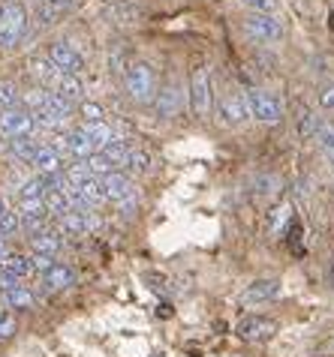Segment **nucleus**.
Returning <instances> with one entry per match:
<instances>
[{
	"label": "nucleus",
	"instance_id": "nucleus-1",
	"mask_svg": "<svg viewBox=\"0 0 334 357\" xmlns=\"http://www.w3.org/2000/svg\"><path fill=\"white\" fill-rule=\"evenodd\" d=\"M27 31V9L18 0L0 3V48H13Z\"/></svg>",
	"mask_w": 334,
	"mask_h": 357
},
{
	"label": "nucleus",
	"instance_id": "nucleus-2",
	"mask_svg": "<svg viewBox=\"0 0 334 357\" xmlns=\"http://www.w3.org/2000/svg\"><path fill=\"white\" fill-rule=\"evenodd\" d=\"M190 105L196 117H208L214 108V82L208 66H196L190 75Z\"/></svg>",
	"mask_w": 334,
	"mask_h": 357
},
{
	"label": "nucleus",
	"instance_id": "nucleus-3",
	"mask_svg": "<svg viewBox=\"0 0 334 357\" xmlns=\"http://www.w3.org/2000/svg\"><path fill=\"white\" fill-rule=\"evenodd\" d=\"M124 84H126V93H130L136 102H151L154 87H157L154 69L148 63H130L124 73Z\"/></svg>",
	"mask_w": 334,
	"mask_h": 357
},
{
	"label": "nucleus",
	"instance_id": "nucleus-4",
	"mask_svg": "<svg viewBox=\"0 0 334 357\" xmlns=\"http://www.w3.org/2000/svg\"><path fill=\"white\" fill-rule=\"evenodd\" d=\"M244 99H247L250 117H256L259 123H277L283 117V105H280L277 96H271L265 91H247V93H244Z\"/></svg>",
	"mask_w": 334,
	"mask_h": 357
},
{
	"label": "nucleus",
	"instance_id": "nucleus-5",
	"mask_svg": "<svg viewBox=\"0 0 334 357\" xmlns=\"http://www.w3.org/2000/svg\"><path fill=\"white\" fill-rule=\"evenodd\" d=\"M244 31L250 36L262 39V43H280L283 39V22L274 18L271 13H250L244 18Z\"/></svg>",
	"mask_w": 334,
	"mask_h": 357
},
{
	"label": "nucleus",
	"instance_id": "nucleus-6",
	"mask_svg": "<svg viewBox=\"0 0 334 357\" xmlns=\"http://www.w3.org/2000/svg\"><path fill=\"white\" fill-rule=\"evenodd\" d=\"M36 123H34V114L27 108H3L0 112V135H9V138H22V135H34Z\"/></svg>",
	"mask_w": 334,
	"mask_h": 357
},
{
	"label": "nucleus",
	"instance_id": "nucleus-7",
	"mask_svg": "<svg viewBox=\"0 0 334 357\" xmlns=\"http://www.w3.org/2000/svg\"><path fill=\"white\" fill-rule=\"evenodd\" d=\"M48 61L55 63L57 73H66V75H82L85 73V57L66 43H52L48 45Z\"/></svg>",
	"mask_w": 334,
	"mask_h": 357
},
{
	"label": "nucleus",
	"instance_id": "nucleus-8",
	"mask_svg": "<svg viewBox=\"0 0 334 357\" xmlns=\"http://www.w3.org/2000/svg\"><path fill=\"white\" fill-rule=\"evenodd\" d=\"M235 333H238V340H244V342H265L277 333V321L265 319V315H250V319H244L235 327Z\"/></svg>",
	"mask_w": 334,
	"mask_h": 357
},
{
	"label": "nucleus",
	"instance_id": "nucleus-9",
	"mask_svg": "<svg viewBox=\"0 0 334 357\" xmlns=\"http://www.w3.org/2000/svg\"><path fill=\"white\" fill-rule=\"evenodd\" d=\"M283 291V285L280 280H256V282H250L247 289L241 291V306H262V303H271V301H277Z\"/></svg>",
	"mask_w": 334,
	"mask_h": 357
},
{
	"label": "nucleus",
	"instance_id": "nucleus-10",
	"mask_svg": "<svg viewBox=\"0 0 334 357\" xmlns=\"http://www.w3.org/2000/svg\"><path fill=\"white\" fill-rule=\"evenodd\" d=\"M217 114L226 126H241L250 117L244 93H223V99L217 102Z\"/></svg>",
	"mask_w": 334,
	"mask_h": 357
},
{
	"label": "nucleus",
	"instance_id": "nucleus-11",
	"mask_svg": "<svg viewBox=\"0 0 334 357\" xmlns=\"http://www.w3.org/2000/svg\"><path fill=\"white\" fill-rule=\"evenodd\" d=\"M103 192H106V202H117V204H124V202H130V198H136V186L133 181L126 174L121 172H112V174H106L103 181Z\"/></svg>",
	"mask_w": 334,
	"mask_h": 357
},
{
	"label": "nucleus",
	"instance_id": "nucleus-12",
	"mask_svg": "<svg viewBox=\"0 0 334 357\" xmlns=\"http://www.w3.org/2000/svg\"><path fill=\"white\" fill-rule=\"evenodd\" d=\"M18 216H22V228L31 234L45 231V222H48V211L43 202H22L18 204Z\"/></svg>",
	"mask_w": 334,
	"mask_h": 357
},
{
	"label": "nucleus",
	"instance_id": "nucleus-13",
	"mask_svg": "<svg viewBox=\"0 0 334 357\" xmlns=\"http://www.w3.org/2000/svg\"><path fill=\"white\" fill-rule=\"evenodd\" d=\"M34 168H36V174H43V177H55V174H64V156L55 151L52 144H39V151H36V156H34V162H31Z\"/></svg>",
	"mask_w": 334,
	"mask_h": 357
},
{
	"label": "nucleus",
	"instance_id": "nucleus-14",
	"mask_svg": "<svg viewBox=\"0 0 334 357\" xmlns=\"http://www.w3.org/2000/svg\"><path fill=\"white\" fill-rule=\"evenodd\" d=\"M64 153H70V156H75V160H87L91 153H96V147H94V142L87 138V132L78 126V130H73V132H66L64 135ZM61 147H55L57 153H61Z\"/></svg>",
	"mask_w": 334,
	"mask_h": 357
},
{
	"label": "nucleus",
	"instance_id": "nucleus-15",
	"mask_svg": "<svg viewBox=\"0 0 334 357\" xmlns=\"http://www.w3.org/2000/svg\"><path fill=\"white\" fill-rule=\"evenodd\" d=\"M52 93L61 96L64 102L75 105V102H82V99H85V84H82V78H78V75L61 73V75L55 78V84H52Z\"/></svg>",
	"mask_w": 334,
	"mask_h": 357
},
{
	"label": "nucleus",
	"instance_id": "nucleus-16",
	"mask_svg": "<svg viewBox=\"0 0 334 357\" xmlns=\"http://www.w3.org/2000/svg\"><path fill=\"white\" fill-rule=\"evenodd\" d=\"M43 282H45L48 291H66V289H73V285H75V271H73L70 264L55 261V264L43 273Z\"/></svg>",
	"mask_w": 334,
	"mask_h": 357
},
{
	"label": "nucleus",
	"instance_id": "nucleus-17",
	"mask_svg": "<svg viewBox=\"0 0 334 357\" xmlns=\"http://www.w3.org/2000/svg\"><path fill=\"white\" fill-rule=\"evenodd\" d=\"M61 234L57 231H39L31 237V250L34 255H48V259H55L57 252H61Z\"/></svg>",
	"mask_w": 334,
	"mask_h": 357
},
{
	"label": "nucleus",
	"instance_id": "nucleus-18",
	"mask_svg": "<svg viewBox=\"0 0 334 357\" xmlns=\"http://www.w3.org/2000/svg\"><path fill=\"white\" fill-rule=\"evenodd\" d=\"M0 271L9 273V276H15V280H24V276L34 273V264H31V259H27V255H22V252H9L6 259L0 261Z\"/></svg>",
	"mask_w": 334,
	"mask_h": 357
},
{
	"label": "nucleus",
	"instance_id": "nucleus-19",
	"mask_svg": "<svg viewBox=\"0 0 334 357\" xmlns=\"http://www.w3.org/2000/svg\"><path fill=\"white\" fill-rule=\"evenodd\" d=\"M61 225H64V231H70V234H87L91 231V213L82 211V207H73L70 213L61 216Z\"/></svg>",
	"mask_w": 334,
	"mask_h": 357
},
{
	"label": "nucleus",
	"instance_id": "nucleus-20",
	"mask_svg": "<svg viewBox=\"0 0 334 357\" xmlns=\"http://www.w3.org/2000/svg\"><path fill=\"white\" fill-rule=\"evenodd\" d=\"M178 105H181V87L166 84L160 91V96H157V112H160V117H172L178 112Z\"/></svg>",
	"mask_w": 334,
	"mask_h": 357
},
{
	"label": "nucleus",
	"instance_id": "nucleus-21",
	"mask_svg": "<svg viewBox=\"0 0 334 357\" xmlns=\"http://www.w3.org/2000/svg\"><path fill=\"white\" fill-rule=\"evenodd\" d=\"M82 130L87 132V138H91V142H94L96 151H103L106 144L115 142V138H117V135H115V130H112V126L106 123V121H91V123H85Z\"/></svg>",
	"mask_w": 334,
	"mask_h": 357
},
{
	"label": "nucleus",
	"instance_id": "nucleus-22",
	"mask_svg": "<svg viewBox=\"0 0 334 357\" xmlns=\"http://www.w3.org/2000/svg\"><path fill=\"white\" fill-rule=\"evenodd\" d=\"M0 294H3L6 310H34V294L24 285H13V289H3Z\"/></svg>",
	"mask_w": 334,
	"mask_h": 357
},
{
	"label": "nucleus",
	"instance_id": "nucleus-23",
	"mask_svg": "<svg viewBox=\"0 0 334 357\" xmlns=\"http://www.w3.org/2000/svg\"><path fill=\"white\" fill-rule=\"evenodd\" d=\"M9 151H13L15 160H22V162L31 165L36 151H39V142L34 135H22V138H13V142H9Z\"/></svg>",
	"mask_w": 334,
	"mask_h": 357
},
{
	"label": "nucleus",
	"instance_id": "nucleus-24",
	"mask_svg": "<svg viewBox=\"0 0 334 357\" xmlns=\"http://www.w3.org/2000/svg\"><path fill=\"white\" fill-rule=\"evenodd\" d=\"M130 151H133L130 144H124L121 138H115V142H109V144H106L100 153H103L106 160H109L115 168H126V160H130Z\"/></svg>",
	"mask_w": 334,
	"mask_h": 357
},
{
	"label": "nucleus",
	"instance_id": "nucleus-25",
	"mask_svg": "<svg viewBox=\"0 0 334 357\" xmlns=\"http://www.w3.org/2000/svg\"><path fill=\"white\" fill-rule=\"evenodd\" d=\"M22 202H43V195H45V177L43 174H36L31 177V181H24L22 183Z\"/></svg>",
	"mask_w": 334,
	"mask_h": 357
},
{
	"label": "nucleus",
	"instance_id": "nucleus-26",
	"mask_svg": "<svg viewBox=\"0 0 334 357\" xmlns=\"http://www.w3.org/2000/svg\"><path fill=\"white\" fill-rule=\"evenodd\" d=\"M31 73H34L43 84H55V78L61 75V73L55 69V63L45 61V57H34V61H31Z\"/></svg>",
	"mask_w": 334,
	"mask_h": 357
},
{
	"label": "nucleus",
	"instance_id": "nucleus-27",
	"mask_svg": "<svg viewBox=\"0 0 334 357\" xmlns=\"http://www.w3.org/2000/svg\"><path fill=\"white\" fill-rule=\"evenodd\" d=\"M82 162H85V168H87V172H91L94 177H106V174L117 172V168H115L109 160H106V156H103L100 151H96V153H91V156H87V160H82Z\"/></svg>",
	"mask_w": 334,
	"mask_h": 357
},
{
	"label": "nucleus",
	"instance_id": "nucleus-28",
	"mask_svg": "<svg viewBox=\"0 0 334 357\" xmlns=\"http://www.w3.org/2000/svg\"><path fill=\"white\" fill-rule=\"evenodd\" d=\"M18 228H22V216H18V211H13V207L3 204V211H0V237L15 234Z\"/></svg>",
	"mask_w": 334,
	"mask_h": 357
},
{
	"label": "nucleus",
	"instance_id": "nucleus-29",
	"mask_svg": "<svg viewBox=\"0 0 334 357\" xmlns=\"http://www.w3.org/2000/svg\"><path fill=\"white\" fill-rule=\"evenodd\" d=\"M319 126H322V121L313 112H301V117H298V132H301V138H317V132H319Z\"/></svg>",
	"mask_w": 334,
	"mask_h": 357
},
{
	"label": "nucleus",
	"instance_id": "nucleus-30",
	"mask_svg": "<svg viewBox=\"0 0 334 357\" xmlns=\"http://www.w3.org/2000/svg\"><path fill=\"white\" fill-rule=\"evenodd\" d=\"M18 105V91L9 82H0V112L3 108H15Z\"/></svg>",
	"mask_w": 334,
	"mask_h": 357
},
{
	"label": "nucleus",
	"instance_id": "nucleus-31",
	"mask_svg": "<svg viewBox=\"0 0 334 357\" xmlns=\"http://www.w3.org/2000/svg\"><path fill=\"white\" fill-rule=\"evenodd\" d=\"M317 138H319L322 151H326V153H334V123H322V126H319V132H317Z\"/></svg>",
	"mask_w": 334,
	"mask_h": 357
},
{
	"label": "nucleus",
	"instance_id": "nucleus-32",
	"mask_svg": "<svg viewBox=\"0 0 334 357\" xmlns=\"http://www.w3.org/2000/svg\"><path fill=\"white\" fill-rule=\"evenodd\" d=\"M15 333V315L9 310H0V340H9Z\"/></svg>",
	"mask_w": 334,
	"mask_h": 357
},
{
	"label": "nucleus",
	"instance_id": "nucleus-33",
	"mask_svg": "<svg viewBox=\"0 0 334 357\" xmlns=\"http://www.w3.org/2000/svg\"><path fill=\"white\" fill-rule=\"evenodd\" d=\"M148 153L145 151H130V160H126V168H133V172H148Z\"/></svg>",
	"mask_w": 334,
	"mask_h": 357
},
{
	"label": "nucleus",
	"instance_id": "nucleus-34",
	"mask_svg": "<svg viewBox=\"0 0 334 357\" xmlns=\"http://www.w3.org/2000/svg\"><path fill=\"white\" fill-rule=\"evenodd\" d=\"M280 190V181L277 177H256V192L259 195H274Z\"/></svg>",
	"mask_w": 334,
	"mask_h": 357
},
{
	"label": "nucleus",
	"instance_id": "nucleus-35",
	"mask_svg": "<svg viewBox=\"0 0 334 357\" xmlns=\"http://www.w3.org/2000/svg\"><path fill=\"white\" fill-rule=\"evenodd\" d=\"M244 6H250L253 13H274L277 9V0H241Z\"/></svg>",
	"mask_w": 334,
	"mask_h": 357
},
{
	"label": "nucleus",
	"instance_id": "nucleus-36",
	"mask_svg": "<svg viewBox=\"0 0 334 357\" xmlns=\"http://www.w3.org/2000/svg\"><path fill=\"white\" fill-rule=\"evenodd\" d=\"M78 108H82V114H85V123L103 121V108H100V105H94V102H78Z\"/></svg>",
	"mask_w": 334,
	"mask_h": 357
},
{
	"label": "nucleus",
	"instance_id": "nucleus-37",
	"mask_svg": "<svg viewBox=\"0 0 334 357\" xmlns=\"http://www.w3.org/2000/svg\"><path fill=\"white\" fill-rule=\"evenodd\" d=\"M319 105L326 108V112H334V84L322 87V93H319Z\"/></svg>",
	"mask_w": 334,
	"mask_h": 357
},
{
	"label": "nucleus",
	"instance_id": "nucleus-38",
	"mask_svg": "<svg viewBox=\"0 0 334 357\" xmlns=\"http://www.w3.org/2000/svg\"><path fill=\"white\" fill-rule=\"evenodd\" d=\"M289 220V207H280V211H274V231H277V228H283V222Z\"/></svg>",
	"mask_w": 334,
	"mask_h": 357
},
{
	"label": "nucleus",
	"instance_id": "nucleus-39",
	"mask_svg": "<svg viewBox=\"0 0 334 357\" xmlns=\"http://www.w3.org/2000/svg\"><path fill=\"white\" fill-rule=\"evenodd\" d=\"M319 357H334V336L319 345Z\"/></svg>",
	"mask_w": 334,
	"mask_h": 357
},
{
	"label": "nucleus",
	"instance_id": "nucleus-40",
	"mask_svg": "<svg viewBox=\"0 0 334 357\" xmlns=\"http://www.w3.org/2000/svg\"><path fill=\"white\" fill-rule=\"evenodd\" d=\"M45 3H52L57 13H61V9H70V6H75V0H45Z\"/></svg>",
	"mask_w": 334,
	"mask_h": 357
},
{
	"label": "nucleus",
	"instance_id": "nucleus-41",
	"mask_svg": "<svg viewBox=\"0 0 334 357\" xmlns=\"http://www.w3.org/2000/svg\"><path fill=\"white\" fill-rule=\"evenodd\" d=\"M9 252H13V250H9V246H6V237H0V261H3Z\"/></svg>",
	"mask_w": 334,
	"mask_h": 357
},
{
	"label": "nucleus",
	"instance_id": "nucleus-42",
	"mask_svg": "<svg viewBox=\"0 0 334 357\" xmlns=\"http://www.w3.org/2000/svg\"><path fill=\"white\" fill-rule=\"evenodd\" d=\"M0 147H3V138H0Z\"/></svg>",
	"mask_w": 334,
	"mask_h": 357
},
{
	"label": "nucleus",
	"instance_id": "nucleus-43",
	"mask_svg": "<svg viewBox=\"0 0 334 357\" xmlns=\"http://www.w3.org/2000/svg\"><path fill=\"white\" fill-rule=\"evenodd\" d=\"M0 211H3V202H0Z\"/></svg>",
	"mask_w": 334,
	"mask_h": 357
},
{
	"label": "nucleus",
	"instance_id": "nucleus-44",
	"mask_svg": "<svg viewBox=\"0 0 334 357\" xmlns=\"http://www.w3.org/2000/svg\"><path fill=\"white\" fill-rule=\"evenodd\" d=\"M154 357H160V354H154Z\"/></svg>",
	"mask_w": 334,
	"mask_h": 357
},
{
	"label": "nucleus",
	"instance_id": "nucleus-45",
	"mask_svg": "<svg viewBox=\"0 0 334 357\" xmlns=\"http://www.w3.org/2000/svg\"><path fill=\"white\" fill-rule=\"evenodd\" d=\"M331 156H334V153H331Z\"/></svg>",
	"mask_w": 334,
	"mask_h": 357
}]
</instances>
